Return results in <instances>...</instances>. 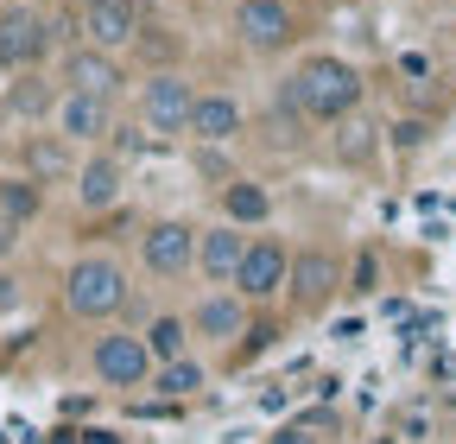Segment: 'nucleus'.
<instances>
[{
	"label": "nucleus",
	"instance_id": "obj_1",
	"mask_svg": "<svg viewBox=\"0 0 456 444\" xmlns=\"http://www.w3.org/2000/svg\"><path fill=\"white\" fill-rule=\"evenodd\" d=\"M279 89L311 127H330L342 115H355V108H368V70L355 58H342V51H305L279 77Z\"/></svg>",
	"mask_w": 456,
	"mask_h": 444
},
{
	"label": "nucleus",
	"instance_id": "obj_2",
	"mask_svg": "<svg viewBox=\"0 0 456 444\" xmlns=\"http://www.w3.org/2000/svg\"><path fill=\"white\" fill-rule=\"evenodd\" d=\"M57 299H64V311L77 324H114L121 311H134V273L121 254H108V248H89L64 267V280H57Z\"/></svg>",
	"mask_w": 456,
	"mask_h": 444
},
{
	"label": "nucleus",
	"instance_id": "obj_3",
	"mask_svg": "<svg viewBox=\"0 0 456 444\" xmlns=\"http://www.w3.org/2000/svg\"><path fill=\"white\" fill-rule=\"evenodd\" d=\"M70 38L77 26L64 13H45L38 0H0V70H45Z\"/></svg>",
	"mask_w": 456,
	"mask_h": 444
},
{
	"label": "nucleus",
	"instance_id": "obj_4",
	"mask_svg": "<svg viewBox=\"0 0 456 444\" xmlns=\"http://www.w3.org/2000/svg\"><path fill=\"white\" fill-rule=\"evenodd\" d=\"M342 280H349V260H342V248L330 242H305L292 248V273H285V311L292 317H323L336 299H342Z\"/></svg>",
	"mask_w": 456,
	"mask_h": 444
},
{
	"label": "nucleus",
	"instance_id": "obj_5",
	"mask_svg": "<svg viewBox=\"0 0 456 444\" xmlns=\"http://www.w3.org/2000/svg\"><path fill=\"white\" fill-rule=\"evenodd\" d=\"M228 32H235V45L248 58H285L305 38V13H298V0H235L228 7Z\"/></svg>",
	"mask_w": 456,
	"mask_h": 444
},
{
	"label": "nucleus",
	"instance_id": "obj_6",
	"mask_svg": "<svg viewBox=\"0 0 456 444\" xmlns=\"http://www.w3.org/2000/svg\"><path fill=\"white\" fill-rule=\"evenodd\" d=\"M152 349L140 343V330H121V324H102L95 343H89V381L108 387V394H146L152 387Z\"/></svg>",
	"mask_w": 456,
	"mask_h": 444
},
{
	"label": "nucleus",
	"instance_id": "obj_7",
	"mask_svg": "<svg viewBox=\"0 0 456 444\" xmlns=\"http://www.w3.org/2000/svg\"><path fill=\"white\" fill-rule=\"evenodd\" d=\"M191 102H197V83L184 77V64L178 70H140V83H134V121L152 140H184Z\"/></svg>",
	"mask_w": 456,
	"mask_h": 444
},
{
	"label": "nucleus",
	"instance_id": "obj_8",
	"mask_svg": "<svg viewBox=\"0 0 456 444\" xmlns=\"http://www.w3.org/2000/svg\"><path fill=\"white\" fill-rule=\"evenodd\" d=\"M140 273L146 280H191L197 273V222L191 216H152L140 229Z\"/></svg>",
	"mask_w": 456,
	"mask_h": 444
},
{
	"label": "nucleus",
	"instance_id": "obj_9",
	"mask_svg": "<svg viewBox=\"0 0 456 444\" xmlns=\"http://www.w3.org/2000/svg\"><path fill=\"white\" fill-rule=\"evenodd\" d=\"M285 273H292V242L273 235V229H254L248 254H241V267H235V280H228V286H235L254 311H266V305L285 299Z\"/></svg>",
	"mask_w": 456,
	"mask_h": 444
},
{
	"label": "nucleus",
	"instance_id": "obj_10",
	"mask_svg": "<svg viewBox=\"0 0 456 444\" xmlns=\"http://www.w3.org/2000/svg\"><path fill=\"white\" fill-rule=\"evenodd\" d=\"M184 317H191L197 349H235V343L248 337V324H254V305H248L235 286H203Z\"/></svg>",
	"mask_w": 456,
	"mask_h": 444
},
{
	"label": "nucleus",
	"instance_id": "obj_11",
	"mask_svg": "<svg viewBox=\"0 0 456 444\" xmlns=\"http://www.w3.org/2000/svg\"><path fill=\"white\" fill-rule=\"evenodd\" d=\"M57 83H64V89H83V95H108V102H121L134 77H127V58H114V51H102V45L70 38L64 51H57Z\"/></svg>",
	"mask_w": 456,
	"mask_h": 444
},
{
	"label": "nucleus",
	"instance_id": "obj_12",
	"mask_svg": "<svg viewBox=\"0 0 456 444\" xmlns=\"http://www.w3.org/2000/svg\"><path fill=\"white\" fill-rule=\"evenodd\" d=\"M114 121H121V102H108V95H83V89H64L45 127H51L57 140H70L77 152H89V146H108Z\"/></svg>",
	"mask_w": 456,
	"mask_h": 444
},
{
	"label": "nucleus",
	"instance_id": "obj_13",
	"mask_svg": "<svg viewBox=\"0 0 456 444\" xmlns=\"http://www.w3.org/2000/svg\"><path fill=\"white\" fill-rule=\"evenodd\" d=\"M70 197H77L83 216L121 210V197H127V159L108 152V146H89V152L77 159V172H70Z\"/></svg>",
	"mask_w": 456,
	"mask_h": 444
},
{
	"label": "nucleus",
	"instance_id": "obj_14",
	"mask_svg": "<svg viewBox=\"0 0 456 444\" xmlns=\"http://www.w3.org/2000/svg\"><path fill=\"white\" fill-rule=\"evenodd\" d=\"M184 140L191 146H235V140H248V102L235 89H197Z\"/></svg>",
	"mask_w": 456,
	"mask_h": 444
},
{
	"label": "nucleus",
	"instance_id": "obj_15",
	"mask_svg": "<svg viewBox=\"0 0 456 444\" xmlns=\"http://www.w3.org/2000/svg\"><path fill=\"white\" fill-rule=\"evenodd\" d=\"M140 20H146L140 0H83V7H77V38H83V45L114 51V58H127Z\"/></svg>",
	"mask_w": 456,
	"mask_h": 444
},
{
	"label": "nucleus",
	"instance_id": "obj_16",
	"mask_svg": "<svg viewBox=\"0 0 456 444\" xmlns=\"http://www.w3.org/2000/svg\"><path fill=\"white\" fill-rule=\"evenodd\" d=\"M323 152H330V165H342V172H368V165L387 152V127L368 115V108H355V115L330 121V134H323Z\"/></svg>",
	"mask_w": 456,
	"mask_h": 444
},
{
	"label": "nucleus",
	"instance_id": "obj_17",
	"mask_svg": "<svg viewBox=\"0 0 456 444\" xmlns=\"http://www.w3.org/2000/svg\"><path fill=\"white\" fill-rule=\"evenodd\" d=\"M248 235L254 229H235V222H203L197 229V280L203 286H228L235 280V267H241V254H248Z\"/></svg>",
	"mask_w": 456,
	"mask_h": 444
},
{
	"label": "nucleus",
	"instance_id": "obj_18",
	"mask_svg": "<svg viewBox=\"0 0 456 444\" xmlns=\"http://www.w3.org/2000/svg\"><path fill=\"white\" fill-rule=\"evenodd\" d=\"M248 134H254V140H260L266 152H285V159H298V152L311 146V134H317V127H311V121L298 115L292 102H285V89H273V102H266V115H260V121L248 115Z\"/></svg>",
	"mask_w": 456,
	"mask_h": 444
},
{
	"label": "nucleus",
	"instance_id": "obj_19",
	"mask_svg": "<svg viewBox=\"0 0 456 444\" xmlns=\"http://www.w3.org/2000/svg\"><path fill=\"white\" fill-rule=\"evenodd\" d=\"M57 95H64V83H57L51 70H13L7 77V89H0V108H7L13 121H51V108H57Z\"/></svg>",
	"mask_w": 456,
	"mask_h": 444
},
{
	"label": "nucleus",
	"instance_id": "obj_20",
	"mask_svg": "<svg viewBox=\"0 0 456 444\" xmlns=\"http://www.w3.org/2000/svg\"><path fill=\"white\" fill-rule=\"evenodd\" d=\"M216 210H222V222H235V229H266V222H273V191L260 178L235 172L216 191Z\"/></svg>",
	"mask_w": 456,
	"mask_h": 444
},
{
	"label": "nucleus",
	"instance_id": "obj_21",
	"mask_svg": "<svg viewBox=\"0 0 456 444\" xmlns=\"http://www.w3.org/2000/svg\"><path fill=\"white\" fill-rule=\"evenodd\" d=\"M20 165H26V178L57 185V178H70V172H77V146H70V140H57V134L45 127V134H26V140H20Z\"/></svg>",
	"mask_w": 456,
	"mask_h": 444
},
{
	"label": "nucleus",
	"instance_id": "obj_22",
	"mask_svg": "<svg viewBox=\"0 0 456 444\" xmlns=\"http://www.w3.org/2000/svg\"><path fill=\"white\" fill-rule=\"evenodd\" d=\"M203 387H209V362L191 349V356H178V362H159L146 394H159V400H197Z\"/></svg>",
	"mask_w": 456,
	"mask_h": 444
},
{
	"label": "nucleus",
	"instance_id": "obj_23",
	"mask_svg": "<svg viewBox=\"0 0 456 444\" xmlns=\"http://www.w3.org/2000/svg\"><path fill=\"white\" fill-rule=\"evenodd\" d=\"M140 343L152 349V362H178V356H191V349H197L191 317H184V311H159V317H146V324H140Z\"/></svg>",
	"mask_w": 456,
	"mask_h": 444
},
{
	"label": "nucleus",
	"instance_id": "obj_24",
	"mask_svg": "<svg viewBox=\"0 0 456 444\" xmlns=\"http://www.w3.org/2000/svg\"><path fill=\"white\" fill-rule=\"evenodd\" d=\"M127 58H140L146 70H178V58H184V38H171V26L165 20H140V32H134V51Z\"/></svg>",
	"mask_w": 456,
	"mask_h": 444
},
{
	"label": "nucleus",
	"instance_id": "obj_25",
	"mask_svg": "<svg viewBox=\"0 0 456 444\" xmlns=\"http://www.w3.org/2000/svg\"><path fill=\"white\" fill-rule=\"evenodd\" d=\"M0 210H7L20 229H26L32 216H45V185L26 178V172H20V178H0Z\"/></svg>",
	"mask_w": 456,
	"mask_h": 444
},
{
	"label": "nucleus",
	"instance_id": "obj_26",
	"mask_svg": "<svg viewBox=\"0 0 456 444\" xmlns=\"http://www.w3.org/2000/svg\"><path fill=\"white\" fill-rule=\"evenodd\" d=\"M387 146H393V152H425V146H431V121H425V115L387 121Z\"/></svg>",
	"mask_w": 456,
	"mask_h": 444
},
{
	"label": "nucleus",
	"instance_id": "obj_27",
	"mask_svg": "<svg viewBox=\"0 0 456 444\" xmlns=\"http://www.w3.org/2000/svg\"><path fill=\"white\" fill-rule=\"evenodd\" d=\"M317 432H336V419H330V413H305V419H292V425H279L266 444H323Z\"/></svg>",
	"mask_w": 456,
	"mask_h": 444
},
{
	"label": "nucleus",
	"instance_id": "obj_28",
	"mask_svg": "<svg viewBox=\"0 0 456 444\" xmlns=\"http://www.w3.org/2000/svg\"><path fill=\"white\" fill-rule=\"evenodd\" d=\"M380 286V254L374 248H362L355 260H349V280H342V292H349V299H368Z\"/></svg>",
	"mask_w": 456,
	"mask_h": 444
},
{
	"label": "nucleus",
	"instance_id": "obj_29",
	"mask_svg": "<svg viewBox=\"0 0 456 444\" xmlns=\"http://www.w3.org/2000/svg\"><path fill=\"white\" fill-rule=\"evenodd\" d=\"M273 343H279V324H273V317H254V324H248V337L228 349V356H235V362H254V356L273 349Z\"/></svg>",
	"mask_w": 456,
	"mask_h": 444
},
{
	"label": "nucleus",
	"instance_id": "obj_30",
	"mask_svg": "<svg viewBox=\"0 0 456 444\" xmlns=\"http://www.w3.org/2000/svg\"><path fill=\"white\" fill-rule=\"evenodd\" d=\"M20 242H26V229H20V222H13L7 210H0V267H7V260L20 254Z\"/></svg>",
	"mask_w": 456,
	"mask_h": 444
},
{
	"label": "nucleus",
	"instance_id": "obj_31",
	"mask_svg": "<svg viewBox=\"0 0 456 444\" xmlns=\"http://www.w3.org/2000/svg\"><path fill=\"white\" fill-rule=\"evenodd\" d=\"M13 305H20V280H13L7 267H0V311H13Z\"/></svg>",
	"mask_w": 456,
	"mask_h": 444
},
{
	"label": "nucleus",
	"instance_id": "obj_32",
	"mask_svg": "<svg viewBox=\"0 0 456 444\" xmlns=\"http://www.w3.org/2000/svg\"><path fill=\"white\" fill-rule=\"evenodd\" d=\"M399 70H406V77H431V58H419V51H406V58H399Z\"/></svg>",
	"mask_w": 456,
	"mask_h": 444
},
{
	"label": "nucleus",
	"instance_id": "obj_33",
	"mask_svg": "<svg viewBox=\"0 0 456 444\" xmlns=\"http://www.w3.org/2000/svg\"><path fill=\"white\" fill-rule=\"evenodd\" d=\"M83 444H127V438H114V432H83Z\"/></svg>",
	"mask_w": 456,
	"mask_h": 444
},
{
	"label": "nucleus",
	"instance_id": "obj_34",
	"mask_svg": "<svg viewBox=\"0 0 456 444\" xmlns=\"http://www.w3.org/2000/svg\"><path fill=\"white\" fill-rule=\"evenodd\" d=\"M140 7H146V13H159V7H165V0H140Z\"/></svg>",
	"mask_w": 456,
	"mask_h": 444
},
{
	"label": "nucleus",
	"instance_id": "obj_35",
	"mask_svg": "<svg viewBox=\"0 0 456 444\" xmlns=\"http://www.w3.org/2000/svg\"><path fill=\"white\" fill-rule=\"evenodd\" d=\"M7 77H13V70H0V89H7Z\"/></svg>",
	"mask_w": 456,
	"mask_h": 444
}]
</instances>
